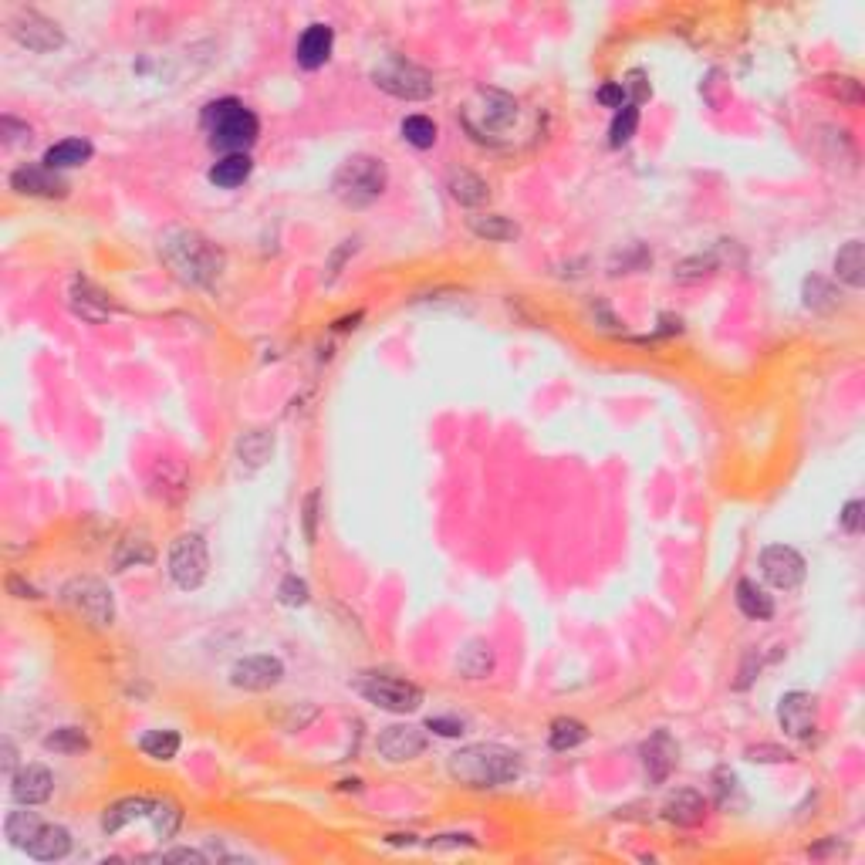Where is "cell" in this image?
Wrapping results in <instances>:
<instances>
[{
	"label": "cell",
	"mask_w": 865,
	"mask_h": 865,
	"mask_svg": "<svg viewBox=\"0 0 865 865\" xmlns=\"http://www.w3.org/2000/svg\"><path fill=\"white\" fill-rule=\"evenodd\" d=\"M159 254L173 267L176 278L193 284V288H210L220 278V271H224V251L217 244H210L203 234L186 227H169L159 237Z\"/></svg>",
	"instance_id": "1"
},
{
	"label": "cell",
	"mask_w": 865,
	"mask_h": 865,
	"mask_svg": "<svg viewBox=\"0 0 865 865\" xmlns=\"http://www.w3.org/2000/svg\"><path fill=\"white\" fill-rule=\"evenodd\" d=\"M447 771L463 788H501L521 778V754L504 744H467L450 754Z\"/></svg>",
	"instance_id": "2"
},
{
	"label": "cell",
	"mask_w": 865,
	"mask_h": 865,
	"mask_svg": "<svg viewBox=\"0 0 865 865\" xmlns=\"http://www.w3.org/2000/svg\"><path fill=\"white\" fill-rule=\"evenodd\" d=\"M200 122L210 136V146L220 149L224 156L247 153L257 142V136H261L257 115L247 109L244 102H237V98H217V102H210L207 109H203Z\"/></svg>",
	"instance_id": "3"
},
{
	"label": "cell",
	"mask_w": 865,
	"mask_h": 865,
	"mask_svg": "<svg viewBox=\"0 0 865 865\" xmlns=\"http://www.w3.org/2000/svg\"><path fill=\"white\" fill-rule=\"evenodd\" d=\"M389 186V166L379 156L359 153L349 156L332 176V193L335 200H342L345 207H369L376 203Z\"/></svg>",
	"instance_id": "4"
},
{
	"label": "cell",
	"mask_w": 865,
	"mask_h": 865,
	"mask_svg": "<svg viewBox=\"0 0 865 865\" xmlns=\"http://www.w3.org/2000/svg\"><path fill=\"white\" fill-rule=\"evenodd\" d=\"M372 82L382 88L392 98H403V102H426L436 92V82L426 68H419L416 61H406L399 55L382 58L376 68H372Z\"/></svg>",
	"instance_id": "5"
},
{
	"label": "cell",
	"mask_w": 865,
	"mask_h": 865,
	"mask_svg": "<svg viewBox=\"0 0 865 865\" xmlns=\"http://www.w3.org/2000/svg\"><path fill=\"white\" fill-rule=\"evenodd\" d=\"M517 102L507 92H497V88H477L474 98L463 109V122L474 136L487 139V136H501L517 122Z\"/></svg>",
	"instance_id": "6"
},
{
	"label": "cell",
	"mask_w": 865,
	"mask_h": 865,
	"mask_svg": "<svg viewBox=\"0 0 865 865\" xmlns=\"http://www.w3.org/2000/svg\"><path fill=\"white\" fill-rule=\"evenodd\" d=\"M166 572H169V578H173V585L183 588V592H193V588H200L203 582H207L210 555H207V541H203V534L183 531L180 538L169 545Z\"/></svg>",
	"instance_id": "7"
},
{
	"label": "cell",
	"mask_w": 865,
	"mask_h": 865,
	"mask_svg": "<svg viewBox=\"0 0 865 865\" xmlns=\"http://www.w3.org/2000/svg\"><path fill=\"white\" fill-rule=\"evenodd\" d=\"M355 693L362 700H369L372 707L386 710V713H413L423 703V690L416 683L396 680V676H382V673H362L355 676Z\"/></svg>",
	"instance_id": "8"
},
{
	"label": "cell",
	"mask_w": 865,
	"mask_h": 865,
	"mask_svg": "<svg viewBox=\"0 0 865 865\" xmlns=\"http://www.w3.org/2000/svg\"><path fill=\"white\" fill-rule=\"evenodd\" d=\"M61 602H65L78 619L92 622L98 629H109L115 622V599H112L109 585L98 582V578H71V582L61 588Z\"/></svg>",
	"instance_id": "9"
},
{
	"label": "cell",
	"mask_w": 865,
	"mask_h": 865,
	"mask_svg": "<svg viewBox=\"0 0 865 865\" xmlns=\"http://www.w3.org/2000/svg\"><path fill=\"white\" fill-rule=\"evenodd\" d=\"M11 34L21 48L34 51V55H48V51H58L65 44V31L58 28L51 17H44L38 11H21L11 21Z\"/></svg>",
	"instance_id": "10"
},
{
	"label": "cell",
	"mask_w": 865,
	"mask_h": 865,
	"mask_svg": "<svg viewBox=\"0 0 865 865\" xmlns=\"http://www.w3.org/2000/svg\"><path fill=\"white\" fill-rule=\"evenodd\" d=\"M761 575L768 578V585L781 588V592H795L805 582L808 565L791 545H768L761 551Z\"/></svg>",
	"instance_id": "11"
},
{
	"label": "cell",
	"mask_w": 865,
	"mask_h": 865,
	"mask_svg": "<svg viewBox=\"0 0 865 865\" xmlns=\"http://www.w3.org/2000/svg\"><path fill=\"white\" fill-rule=\"evenodd\" d=\"M284 680V663L278 656H267V653H257V656H244L230 666V683L237 690H247V693H264V690H274Z\"/></svg>",
	"instance_id": "12"
},
{
	"label": "cell",
	"mask_w": 865,
	"mask_h": 865,
	"mask_svg": "<svg viewBox=\"0 0 865 865\" xmlns=\"http://www.w3.org/2000/svg\"><path fill=\"white\" fill-rule=\"evenodd\" d=\"M778 724L788 737L808 740L818 727V700L805 690L784 693L781 703H778Z\"/></svg>",
	"instance_id": "13"
},
{
	"label": "cell",
	"mask_w": 865,
	"mask_h": 865,
	"mask_svg": "<svg viewBox=\"0 0 865 865\" xmlns=\"http://www.w3.org/2000/svg\"><path fill=\"white\" fill-rule=\"evenodd\" d=\"M376 751L382 761H389V764L416 761V757L426 751V734L413 724H392L379 734Z\"/></svg>",
	"instance_id": "14"
},
{
	"label": "cell",
	"mask_w": 865,
	"mask_h": 865,
	"mask_svg": "<svg viewBox=\"0 0 865 865\" xmlns=\"http://www.w3.org/2000/svg\"><path fill=\"white\" fill-rule=\"evenodd\" d=\"M55 791V774H51L44 764H24L17 768V774L11 778V798L17 805H44Z\"/></svg>",
	"instance_id": "15"
},
{
	"label": "cell",
	"mask_w": 865,
	"mask_h": 865,
	"mask_svg": "<svg viewBox=\"0 0 865 865\" xmlns=\"http://www.w3.org/2000/svg\"><path fill=\"white\" fill-rule=\"evenodd\" d=\"M642 768H646V778L653 784H663L673 774L676 761H680V747L676 740L666 734V730H656L653 737L642 744Z\"/></svg>",
	"instance_id": "16"
},
{
	"label": "cell",
	"mask_w": 865,
	"mask_h": 865,
	"mask_svg": "<svg viewBox=\"0 0 865 865\" xmlns=\"http://www.w3.org/2000/svg\"><path fill=\"white\" fill-rule=\"evenodd\" d=\"M332 48H335L332 24H308L305 34H301L298 44H294V61H298V68H305V71H318L328 58H332Z\"/></svg>",
	"instance_id": "17"
},
{
	"label": "cell",
	"mask_w": 865,
	"mask_h": 865,
	"mask_svg": "<svg viewBox=\"0 0 865 865\" xmlns=\"http://www.w3.org/2000/svg\"><path fill=\"white\" fill-rule=\"evenodd\" d=\"M11 190L24 196H65L68 180L48 166H17L11 173Z\"/></svg>",
	"instance_id": "18"
},
{
	"label": "cell",
	"mask_w": 865,
	"mask_h": 865,
	"mask_svg": "<svg viewBox=\"0 0 865 865\" xmlns=\"http://www.w3.org/2000/svg\"><path fill=\"white\" fill-rule=\"evenodd\" d=\"M663 818L676 828H697L703 825V818H707V801H703L700 791H673L670 798L663 801Z\"/></svg>",
	"instance_id": "19"
},
{
	"label": "cell",
	"mask_w": 865,
	"mask_h": 865,
	"mask_svg": "<svg viewBox=\"0 0 865 865\" xmlns=\"http://www.w3.org/2000/svg\"><path fill=\"white\" fill-rule=\"evenodd\" d=\"M447 190H450L453 200L460 203V207H470V210L484 207V203L490 200V186H487V180H480V176H477V173H470V169H450V176H447Z\"/></svg>",
	"instance_id": "20"
},
{
	"label": "cell",
	"mask_w": 865,
	"mask_h": 865,
	"mask_svg": "<svg viewBox=\"0 0 865 865\" xmlns=\"http://www.w3.org/2000/svg\"><path fill=\"white\" fill-rule=\"evenodd\" d=\"M494 666H497V659L487 639H470L457 656V673L463 680H487V676L494 673Z\"/></svg>",
	"instance_id": "21"
},
{
	"label": "cell",
	"mask_w": 865,
	"mask_h": 865,
	"mask_svg": "<svg viewBox=\"0 0 865 865\" xmlns=\"http://www.w3.org/2000/svg\"><path fill=\"white\" fill-rule=\"evenodd\" d=\"M149 811H153V798H142V795L119 798V801H115V805L105 808V815H102V832H105V835L122 832V828L132 825V822H139V818H149Z\"/></svg>",
	"instance_id": "22"
},
{
	"label": "cell",
	"mask_w": 865,
	"mask_h": 865,
	"mask_svg": "<svg viewBox=\"0 0 865 865\" xmlns=\"http://www.w3.org/2000/svg\"><path fill=\"white\" fill-rule=\"evenodd\" d=\"M68 301H71V308H75L78 315L88 318V321H102V318H109V311H112L109 294L98 291L95 284H88V281H82V278L71 281Z\"/></svg>",
	"instance_id": "23"
},
{
	"label": "cell",
	"mask_w": 865,
	"mask_h": 865,
	"mask_svg": "<svg viewBox=\"0 0 865 865\" xmlns=\"http://www.w3.org/2000/svg\"><path fill=\"white\" fill-rule=\"evenodd\" d=\"M734 602H737V609L744 612L747 619H754V622H764V619H771V615H774V599L768 595V588L757 585L754 578H740Z\"/></svg>",
	"instance_id": "24"
},
{
	"label": "cell",
	"mask_w": 865,
	"mask_h": 865,
	"mask_svg": "<svg viewBox=\"0 0 865 865\" xmlns=\"http://www.w3.org/2000/svg\"><path fill=\"white\" fill-rule=\"evenodd\" d=\"M251 173H254L251 156L234 153V156L217 159V163L210 166V183L217 186V190H237V186H244L251 180Z\"/></svg>",
	"instance_id": "25"
},
{
	"label": "cell",
	"mask_w": 865,
	"mask_h": 865,
	"mask_svg": "<svg viewBox=\"0 0 865 865\" xmlns=\"http://www.w3.org/2000/svg\"><path fill=\"white\" fill-rule=\"evenodd\" d=\"M92 142L88 139H61L55 142V146H48V153H44L41 163L48 169H55V173H61V169H75V166H85L88 159H92Z\"/></svg>",
	"instance_id": "26"
},
{
	"label": "cell",
	"mask_w": 865,
	"mask_h": 865,
	"mask_svg": "<svg viewBox=\"0 0 865 865\" xmlns=\"http://www.w3.org/2000/svg\"><path fill=\"white\" fill-rule=\"evenodd\" d=\"M274 453V436L267 430H247L237 440V463L244 470H261Z\"/></svg>",
	"instance_id": "27"
},
{
	"label": "cell",
	"mask_w": 865,
	"mask_h": 865,
	"mask_svg": "<svg viewBox=\"0 0 865 865\" xmlns=\"http://www.w3.org/2000/svg\"><path fill=\"white\" fill-rule=\"evenodd\" d=\"M24 852H28L31 859H38V862H58V859H65V855L71 852V835H68V828H61V825H44L41 832H38V838H34V842H31Z\"/></svg>",
	"instance_id": "28"
},
{
	"label": "cell",
	"mask_w": 865,
	"mask_h": 865,
	"mask_svg": "<svg viewBox=\"0 0 865 865\" xmlns=\"http://www.w3.org/2000/svg\"><path fill=\"white\" fill-rule=\"evenodd\" d=\"M467 227L474 237L490 240V244H507V240H514L521 234L514 220L501 217V213H474V217H467Z\"/></svg>",
	"instance_id": "29"
},
{
	"label": "cell",
	"mask_w": 865,
	"mask_h": 865,
	"mask_svg": "<svg viewBox=\"0 0 865 865\" xmlns=\"http://www.w3.org/2000/svg\"><path fill=\"white\" fill-rule=\"evenodd\" d=\"M835 278L849 288H862L865 284V244L862 240H849L842 251L835 254Z\"/></svg>",
	"instance_id": "30"
},
{
	"label": "cell",
	"mask_w": 865,
	"mask_h": 865,
	"mask_svg": "<svg viewBox=\"0 0 865 865\" xmlns=\"http://www.w3.org/2000/svg\"><path fill=\"white\" fill-rule=\"evenodd\" d=\"M41 828L44 822L34 811H28V805H24V811H11V815L4 818V835L11 838V845H17V849H28Z\"/></svg>",
	"instance_id": "31"
},
{
	"label": "cell",
	"mask_w": 865,
	"mask_h": 865,
	"mask_svg": "<svg viewBox=\"0 0 865 865\" xmlns=\"http://www.w3.org/2000/svg\"><path fill=\"white\" fill-rule=\"evenodd\" d=\"M805 308L818 311V315H828V311H835L838 305H842V294L835 291L832 281L818 278V274H811V278L805 281Z\"/></svg>",
	"instance_id": "32"
},
{
	"label": "cell",
	"mask_w": 865,
	"mask_h": 865,
	"mask_svg": "<svg viewBox=\"0 0 865 865\" xmlns=\"http://www.w3.org/2000/svg\"><path fill=\"white\" fill-rule=\"evenodd\" d=\"M139 751L153 761H173L180 754V734L176 730H149L139 740Z\"/></svg>",
	"instance_id": "33"
},
{
	"label": "cell",
	"mask_w": 865,
	"mask_h": 865,
	"mask_svg": "<svg viewBox=\"0 0 865 865\" xmlns=\"http://www.w3.org/2000/svg\"><path fill=\"white\" fill-rule=\"evenodd\" d=\"M146 822L153 825V832L159 838H173L176 828H180V822H183V811L173 798H153V811H149Z\"/></svg>",
	"instance_id": "34"
},
{
	"label": "cell",
	"mask_w": 865,
	"mask_h": 865,
	"mask_svg": "<svg viewBox=\"0 0 865 865\" xmlns=\"http://www.w3.org/2000/svg\"><path fill=\"white\" fill-rule=\"evenodd\" d=\"M153 545L146 541V534H129L126 541H119V551H115V568L126 572L132 565H149L153 561Z\"/></svg>",
	"instance_id": "35"
},
{
	"label": "cell",
	"mask_w": 865,
	"mask_h": 865,
	"mask_svg": "<svg viewBox=\"0 0 865 865\" xmlns=\"http://www.w3.org/2000/svg\"><path fill=\"white\" fill-rule=\"evenodd\" d=\"M399 129H403V139L416 149H433L436 139H440V129H436V122L430 115H409Z\"/></svg>",
	"instance_id": "36"
},
{
	"label": "cell",
	"mask_w": 865,
	"mask_h": 865,
	"mask_svg": "<svg viewBox=\"0 0 865 865\" xmlns=\"http://www.w3.org/2000/svg\"><path fill=\"white\" fill-rule=\"evenodd\" d=\"M585 737H588V730H585L582 720H575V717H558L555 724H551L548 744L555 747V751H572V747L582 744Z\"/></svg>",
	"instance_id": "37"
},
{
	"label": "cell",
	"mask_w": 865,
	"mask_h": 865,
	"mask_svg": "<svg viewBox=\"0 0 865 865\" xmlns=\"http://www.w3.org/2000/svg\"><path fill=\"white\" fill-rule=\"evenodd\" d=\"M44 747L55 754H82L88 751V734L82 727H58L55 734L44 737Z\"/></svg>",
	"instance_id": "38"
},
{
	"label": "cell",
	"mask_w": 865,
	"mask_h": 865,
	"mask_svg": "<svg viewBox=\"0 0 865 865\" xmlns=\"http://www.w3.org/2000/svg\"><path fill=\"white\" fill-rule=\"evenodd\" d=\"M636 129H639V109H636V102H629L615 112V119L609 126V142L615 149H622L632 136H636Z\"/></svg>",
	"instance_id": "39"
},
{
	"label": "cell",
	"mask_w": 865,
	"mask_h": 865,
	"mask_svg": "<svg viewBox=\"0 0 865 865\" xmlns=\"http://www.w3.org/2000/svg\"><path fill=\"white\" fill-rule=\"evenodd\" d=\"M717 271V261H713V257L707 254H697V257H686V261H680L676 264V281H683V284H693V281H703V278H710V274Z\"/></svg>",
	"instance_id": "40"
},
{
	"label": "cell",
	"mask_w": 865,
	"mask_h": 865,
	"mask_svg": "<svg viewBox=\"0 0 865 865\" xmlns=\"http://www.w3.org/2000/svg\"><path fill=\"white\" fill-rule=\"evenodd\" d=\"M713 784H717V801L720 808H734V805H744V795H740V781L734 771L720 768L713 774Z\"/></svg>",
	"instance_id": "41"
},
{
	"label": "cell",
	"mask_w": 865,
	"mask_h": 865,
	"mask_svg": "<svg viewBox=\"0 0 865 865\" xmlns=\"http://www.w3.org/2000/svg\"><path fill=\"white\" fill-rule=\"evenodd\" d=\"M278 599H281L284 605H291V609H298V605H308V599H311V588H308L305 578H298V575H284V578H281V585H278Z\"/></svg>",
	"instance_id": "42"
},
{
	"label": "cell",
	"mask_w": 865,
	"mask_h": 865,
	"mask_svg": "<svg viewBox=\"0 0 865 865\" xmlns=\"http://www.w3.org/2000/svg\"><path fill=\"white\" fill-rule=\"evenodd\" d=\"M149 862H196V865H207L210 855L200 852V849H169V852H156V855H146Z\"/></svg>",
	"instance_id": "43"
},
{
	"label": "cell",
	"mask_w": 865,
	"mask_h": 865,
	"mask_svg": "<svg viewBox=\"0 0 865 865\" xmlns=\"http://www.w3.org/2000/svg\"><path fill=\"white\" fill-rule=\"evenodd\" d=\"M865 504L862 501H849L842 507V514H838V524H842L845 534H862V524H865Z\"/></svg>",
	"instance_id": "44"
},
{
	"label": "cell",
	"mask_w": 865,
	"mask_h": 865,
	"mask_svg": "<svg viewBox=\"0 0 865 865\" xmlns=\"http://www.w3.org/2000/svg\"><path fill=\"white\" fill-rule=\"evenodd\" d=\"M747 761L784 764V761H791V754L784 751V747H774V744H757V747H747Z\"/></svg>",
	"instance_id": "45"
},
{
	"label": "cell",
	"mask_w": 865,
	"mask_h": 865,
	"mask_svg": "<svg viewBox=\"0 0 865 865\" xmlns=\"http://www.w3.org/2000/svg\"><path fill=\"white\" fill-rule=\"evenodd\" d=\"M828 82H835V85H832V95H838L842 102H849V105H859V102H862V85L855 82V78L838 75V78H828Z\"/></svg>",
	"instance_id": "46"
},
{
	"label": "cell",
	"mask_w": 865,
	"mask_h": 865,
	"mask_svg": "<svg viewBox=\"0 0 865 865\" xmlns=\"http://www.w3.org/2000/svg\"><path fill=\"white\" fill-rule=\"evenodd\" d=\"M0 136H4V146H14L21 139H31V126L28 122H17L14 115H4L0 119Z\"/></svg>",
	"instance_id": "47"
},
{
	"label": "cell",
	"mask_w": 865,
	"mask_h": 865,
	"mask_svg": "<svg viewBox=\"0 0 865 865\" xmlns=\"http://www.w3.org/2000/svg\"><path fill=\"white\" fill-rule=\"evenodd\" d=\"M426 730H433V734H440V737H460L463 730H467V724H463L460 717H430L426 720Z\"/></svg>",
	"instance_id": "48"
},
{
	"label": "cell",
	"mask_w": 865,
	"mask_h": 865,
	"mask_svg": "<svg viewBox=\"0 0 865 865\" xmlns=\"http://www.w3.org/2000/svg\"><path fill=\"white\" fill-rule=\"evenodd\" d=\"M599 102L609 105V109H622V105H629V95H626V88H622V82H609L599 88Z\"/></svg>",
	"instance_id": "49"
},
{
	"label": "cell",
	"mask_w": 865,
	"mask_h": 865,
	"mask_svg": "<svg viewBox=\"0 0 865 865\" xmlns=\"http://www.w3.org/2000/svg\"><path fill=\"white\" fill-rule=\"evenodd\" d=\"M318 490H311L308 494V501H305V538L311 541V545H315V538H318V531H315V521H318Z\"/></svg>",
	"instance_id": "50"
},
{
	"label": "cell",
	"mask_w": 865,
	"mask_h": 865,
	"mask_svg": "<svg viewBox=\"0 0 865 865\" xmlns=\"http://www.w3.org/2000/svg\"><path fill=\"white\" fill-rule=\"evenodd\" d=\"M349 254H355V240H342V247L332 254V264H328V274H325L328 284H332L338 274H342V264H345V257H349Z\"/></svg>",
	"instance_id": "51"
},
{
	"label": "cell",
	"mask_w": 865,
	"mask_h": 865,
	"mask_svg": "<svg viewBox=\"0 0 865 865\" xmlns=\"http://www.w3.org/2000/svg\"><path fill=\"white\" fill-rule=\"evenodd\" d=\"M7 588H11V595H17V599H41L38 588L28 585V582H21V578H17V575L7 578Z\"/></svg>",
	"instance_id": "52"
},
{
	"label": "cell",
	"mask_w": 865,
	"mask_h": 865,
	"mask_svg": "<svg viewBox=\"0 0 865 865\" xmlns=\"http://www.w3.org/2000/svg\"><path fill=\"white\" fill-rule=\"evenodd\" d=\"M443 845H450V849H457V845H477L470 835H436L430 842V849H443Z\"/></svg>",
	"instance_id": "53"
},
{
	"label": "cell",
	"mask_w": 865,
	"mask_h": 865,
	"mask_svg": "<svg viewBox=\"0 0 865 865\" xmlns=\"http://www.w3.org/2000/svg\"><path fill=\"white\" fill-rule=\"evenodd\" d=\"M626 95H636V98H646L649 95V85H642V71H632L629 82H622Z\"/></svg>",
	"instance_id": "54"
},
{
	"label": "cell",
	"mask_w": 865,
	"mask_h": 865,
	"mask_svg": "<svg viewBox=\"0 0 865 865\" xmlns=\"http://www.w3.org/2000/svg\"><path fill=\"white\" fill-rule=\"evenodd\" d=\"M0 751H4V774H7V778H14V774H17V751H14V744L7 737H4V744H0Z\"/></svg>",
	"instance_id": "55"
}]
</instances>
